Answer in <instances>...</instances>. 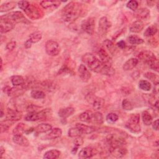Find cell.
I'll return each instance as SVG.
<instances>
[{
  "mask_svg": "<svg viewBox=\"0 0 159 159\" xmlns=\"http://www.w3.org/2000/svg\"><path fill=\"white\" fill-rule=\"evenodd\" d=\"M82 12L80 4L76 2H70L62 9L61 17L65 22H72L77 19Z\"/></svg>",
  "mask_w": 159,
  "mask_h": 159,
  "instance_id": "cell-1",
  "label": "cell"
},
{
  "mask_svg": "<svg viewBox=\"0 0 159 159\" xmlns=\"http://www.w3.org/2000/svg\"><path fill=\"white\" fill-rule=\"evenodd\" d=\"M81 60L89 70L96 73H101L104 65L93 53H86L84 54L81 57Z\"/></svg>",
  "mask_w": 159,
  "mask_h": 159,
  "instance_id": "cell-2",
  "label": "cell"
},
{
  "mask_svg": "<svg viewBox=\"0 0 159 159\" xmlns=\"http://www.w3.org/2000/svg\"><path fill=\"white\" fill-rule=\"evenodd\" d=\"M138 57L141 61L148 65L152 69L158 71V61L153 52L148 50L142 51L139 53Z\"/></svg>",
  "mask_w": 159,
  "mask_h": 159,
  "instance_id": "cell-3",
  "label": "cell"
},
{
  "mask_svg": "<svg viewBox=\"0 0 159 159\" xmlns=\"http://www.w3.org/2000/svg\"><path fill=\"white\" fill-rule=\"evenodd\" d=\"M125 127L133 133H139L140 132L141 127L140 125V115L139 114H132L126 122Z\"/></svg>",
  "mask_w": 159,
  "mask_h": 159,
  "instance_id": "cell-4",
  "label": "cell"
},
{
  "mask_svg": "<svg viewBox=\"0 0 159 159\" xmlns=\"http://www.w3.org/2000/svg\"><path fill=\"white\" fill-rule=\"evenodd\" d=\"M1 17L4 18L7 20H9L14 22V24L20 23V22L25 23V24L29 23V21L25 18L24 15L20 11L11 12L9 14H7L1 16Z\"/></svg>",
  "mask_w": 159,
  "mask_h": 159,
  "instance_id": "cell-5",
  "label": "cell"
},
{
  "mask_svg": "<svg viewBox=\"0 0 159 159\" xmlns=\"http://www.w3.org/2000/svg\"><path fill=\"white\" fill-rule=\"evenodd\" d=\"M106 142L109 145V148L125 146L126 145L125 140L124 138L117 136L113 134H109L106 137Z\"/></svg>",
  "mask_w": 159,
  "mask_h": 159,
  "instance_id": "cell-6",
  "label": "cell"
},
{
  "mask_svg": "<svg viewBox=\"0 0 159 159\" xmlns=\"http://www.w3.org/2000/svg\"><path fill=\"white\" fill-rule=\"evenodd\" d=\"M45 51L48 55L55 57L60 52V47L56 41L49 40L45 43Z\"/></svg>",
  "mask_w": 159,
  "mask_h": 159,
  "instance_id": "cell-7",
  "label": "cell"
},
{
  "mask_svg": "<svg viewBox=\"0 0 159 159\" xmlns=\"http://www.w3.org/2000/svg\"><path fill=\"white\" fill-rule=\"evenodd\" d=\"M82 30L88 35H93L95 28V20L93 17H89L83 20L81 25Z\"/></svg>",
  "mask_w": 159,
  "mask_h": 159,
  "instance_id": "cell-8",
  "label": "cell"
},
{
  "mask_svg": "<svg viewBox=\"0 0 159 159\" xmlns=\"http://www.w3.org/2000/svg\"><path fill=\"white\" fill-rule=\"evenodd\" d=\"M111 26V24L108 20L107 18L106 17H102L99 21V25H98L99 32L101 35H105L108 32Z\"/></svg>",
  "mask_w": 159,
  "mask_h": 159,
  "instance_id": "cell-9",
  "label": "cell"
},
{
  "mask_svg": "<svg viewBox=\"0 0 159 159\" xmlns=\"http://www.w3.org/2000/svg\"><path fill=\"white\" fill-rule=\"evenodd\" d=\"M22 117V113L17 110L13 109L11 108H8L7 109V112L6 115V120H9L11 121H17L19 120Z\"/></svg>",
  "mask_w": 159,
  "mask_h": 159,
  "instance_id": "cell-10",
  "label": "cell"
},
{
  "mask_svg": "<svg viewBox=\"0 0 159 159\" xmlns=\"http://www.w3.org/2000/svg\"><path fill=\"white\" fill-rule=\"evenodd\" d=\"M109 151L111 155L116 158L124 157L127 153V150L125 146L109 147Z\"/></svg>",
  "mask_w": 159,
  "mask_h": 159,
  "instance_id": "cell-11",
  "label": "cell"
},
{
  "mask_svg": "<svg viewBox=\"0 0 159 159\" xmlns=\"http://www.w3.org/2000/svg\"><path fill=\"white\" fill-rule=\"evenodd\" d=\"M15 24L14 22L1 17L0 19V30L1 33H7L12 30Z\"/></svg>",
  "mask_w": 159,
  "mask_h": 159,
  "instance_id": "cell-12",
  "label": "cell"
},
{
  "mask_svg": "<svg viewBox=\"0 0 159 159\" xmlns=\"http://www.w3.org/2000/svg\"><path fill=\"white\" fill-rule=\"evenodd\" d=\"M98 55L101 61L106 66H112V60L109 55L104 48H100L98 51Z\"/></svg>",
  "mask_w": 159,
  "mask_h": 159,
  "instance_id": "cell-13",
  "label": "cell"
},
{
  "mask_svg": "<svg viewBox=\"0 0 159 159\" xmlns=\"http://www.w3.org/2000/svg\"><path fill=\"white\" fill-rule=\"evenodd\" d=\"M78 75L81 80L84 82L88 81L91 76V73L83 64L80 65L78 68Z\"/></svg>",
  "mask_w": 159,
  "mask_h": 159,
  "instance_id": "cell-14",
  "label": "cell"
},
{
  "mask_svg": "<svg viewBox=\"0 0 159 159\" xmlns=\"http://www.w3.org/2000/svg\"><path fill=\"white\" fill-rule=\"evenodd\" d=\"M94 155V149L91 147H86L83 148L78 153V157L81 159L89 158Z\"/></svg>",
  "mask_w": 159,
  "mask_h": 159,
  "instance_id": "cell-15",
  "label": "cell"
},
{
  "mask_svg": "<svg viewBox=\"0 0 159 159\" xmlns=\"http://www.w3.org/2000/svg\"><path fill=\"white\" fill-rule=\"evenodd\" d=\"M12 141L16 144L22 147H27L29 145V141L22 135H14Z\"/></svg>",
  "mask_w": 159,
  "mask_h": 159,
  "instance_id": "cell-16",
  "label": "cell"
},
{
  "mask_svg": "<svg viewBox=\"0 0 159 159\" xmlns=\"http://www.w3.org/2000/svg\"><path fill=\"white\" fill-rule=\"evenodd\" d=\"M135 16L139 20H145L150 16V11L147 8H140L135 11Z\"/></svg>",
  "mask_w": 159,
  "mask_h": 159,
  "instance_id": "cell-17",
  "label": "cell"
},
{
  "mask_svg": "<svg viewBox=\"0 0 159 159\" xmlns=\"http://www.w3.org/2000/svg\"><path fill=\"white\" fill-rule=\"evenodd\" d=\"M139 60L135 58H131L126 61L123 65V69L125 71H129L134 69L137 65Z\"/></svg>",
  "mask_w": 159,
  "mask_h": 159,
  "instance_id": "cell-18",
  "label": "cell"
},
{
  "mask_svg": "<svg viewBox=\"0 0 159 159\" xmlns=\"http://www.w3.org/2000/svg\"><path fill=\"white\" fill-rule=\"evenodd\" d=\"M75 112V109L72 107L61 108L58 111V116L62 118H66L71 116Z\"/></svg>",
  "mask_w": 159,
  "mask_h": 159,
  "instance_id": "cell-19",
  "label": "cell"
},
{
  "mask_svg": "<svg viewBox=\"0 0 159 159\" xmlns=\"http://www.w3.org/2000/svg\"><path fill=\"white\" fill-rule=\"evenodd\" d=\"M91 99L93 107L95 110L101 109L104 104V100L101 98L93 97V98H91Z\"/></svg>",
  "mask_w": 159,
  "mask_h": 159,
  "instance_id": "cell-20",
  "label": "cell"
},
{
  "mask_svg": "<svg viewBox=\"0 0 159 159\" xmlns=\"http://www.w3.org/2000/svg\"><path fill=\"white\" fill-rule=\"evenodd\" d=\"M143 29V23L142 20H137L134 22L130 27V31L133 33H139L141 32Z\"/></svg>",
  "mask_w": 159,
  "mask_h": 159,
  "instance_id": "cell-21",
  "label": "cell"
},
{
  "mask_svg": "<svg viewBox=\"0 0 159 159\" xmlns=\"http://www.w3.org/2000/svg\"><path fill=\"white\" fill-rule=\"evenodd\" d=\"M104 122V117L101 112H93L91 119L90 123L100 125L102 124Z\"/></svg>",
  "mask_w": 159,
  "mask_h": 159,
  "instance_id": "cell-22",
  "label": "cell"
},
{
  "mask_svg": "<svg viewBox=\"0 0 159 159\" xmlns=\"http://www.w3.org/2000/svg\"><path fill=\"white\" fill-rule=\"evenodd\" d=\"M76 126L78 127L80 129L83 134H89L96 130V128L95 127L83 124H76Z\"/></svg>",
  "mask_w": 159,
  "mask_h": 159,
  "instance_id": "cell-23",
  "label": "cell"
},
{
  "mask_svg": "<svg viewBox=\"0 0 159 159\" xmlns=\"http://www.w3.org/2000/svg\"><path fill=\"white\" fill-rule=\"evenodd\" d=\"M24 12L29 17L32 19H38L40 17L38 10L32 5H30L29 7Z\"/></svg>",
  "mask_w": 159,
  "mask_h": 159,
  "instance_id": "cell-24",
  "label": "cell"
},
{
  "mask_svg": "<svg viewBox=\"0 0 159 159\" xmlns=\"http://www.w3.org/2000/svg\"><path fill=\"white\" fill-rule=\"evenodd\" d=\"M62 134V130L60 128H54L52 129V130L50 131V132L46 135V138L47 139H56L57 138H59Z\"/></svg>",
  "mask_w": 159,
  "mask_h": 159,
  "instance_id": "cell-25",
  "label": "cell"
},
{
  "mask_svg": "<svg viewBox=\"0 0 159 159\" xmlns=\"http://www.w3.org/2000/svg\"><path fill=\"white\" fill-rule=\"evenodd\" d=\"M61 152L56 149H53L46 152L43 155V158L45 159H57L60 156Z\"/></svg>",
  "mask_w": 159,
  "mask_h": 159,
  "instance_id": "cell-26",
  "label": "cell"
},
{
  "mask_svg": "<svg viewBox=\"0 0 159 159\" xmlns=\"http://www.w3.org/2000/svg\"><path fill=\"white\" fill-rule=\"evenodd\" d=\"M60 4V2L58 1H42L40 2V6L44 9H49L52 7H57Z\"/></svg>",
  "mask_w": 159,
  "mask_h": 159,
  "instance_id": "cell-27",
  "label": "cell"
},
{
  "mask_svg": "<svg viewBox=\"0 0 159 159\" xmlns=\"http://www.w3.org/2000/svg\"><path fill=\"white\" fill-rule=\"evenodd\" d=\"M52 129V127L50 124L47 123H42L38 125L35 129V131L37 133H45L48 131H50Z\"/></svg>",
  "mask_w": 159,
  "mask_h": 159,
  "instance_id": "cell-28",
  "label": "cell"
},
{
  "mask_svg": "<svg viewBox=\"0 0 159 159\" xmlns=\"http://www.w3.org/2000/svg\"><path fill=\"white\" fill-rule=\"evenodd\" d=\"M103 43L106 47V48L109 51V52L112 55H115L117 52V47L114 44V43L111 40L109 39H106L104 41Z\"/></svg>",
  "mask_w": 159,
  "mask_h": 159,
  "instance_id": "cell-29",
  "label": "cell"
},
{
  "mask_svg": "<svg viewBox=\"0 0 159 159\" xmlns=\"http://www.w3.org/2000/svg\"><path fill=\"white\" fill-rule=\"evenodd\" d=\"M11 81L14 86H22L24 83L25 79L22 76L14 75L11 77Z\"/></svg>",
  "mask_w": 159,
  "mask_h": 159,
  "instance_id": "cell-30",
  "label": "cell"
},
{
  "mask_svg": "<svg viewBox=\"0 0 159 159\" xmlns=\"http://www.w3.org/2000/svg\"><path fill=\"white\" fill-rule=\"evenodd\" d=\"M40 115L39 112H29L25 116V120L26 121H36L40 120Z\"/></svg>",
  "mask_w": 159,
  "mask_h": 159,
  "instance_id": "cell-31",
  "label": "cell"
},
{
  "mask_svg": "<svg viewBox=\"0 0 159 159\" xmlns=\"http://www.w3.org/2000/svg\"><path fill=\"white\" fill-rule=\"evenodd\" d=\"M92 114H93V112L91 111H87L83 112H82L81 114H80L79 119L82 122L90 123L91 117H92Z\"/></svg>",
  "mask_w": 159,
  "mask_h": 159,
  "instance_id": "cell-32",
  "label": "cell"
},
{
  "mask_svg": "<svg viewBox=\"0 0 159 159\" xmlns=\"http://www.w3.org/2000/svg\"><path fill=\"white\" fill-rule=\"evenodd\" d=\"M16 6V2L14 1L11 2H7L6 3H4L1 5L0 6V12H6L9 10L13 9Z\"/></svg>",
  "mask_w": 159,
  "mask_h": 159,
  "instance_id": "cell-33",
  "label": "cell"
},
{
  "mask_svg": "<svg viewBox=\"0 0 159 159\" xmlns=\"http://www.w3.org/2000/svg\"><path fill=\"white\" fill-rule=\"evenodd\" d=\"M42 37V34L40 31H35L29 35V40L33 43L39 42Z\"/></svg>",
  "mask_w": 159,
  "mask_h": 159,
  "instance_id": "cell-34",
  "label": "cell"
},
{
  "mask_svg": "<svg viewBox=\"0 0 159 159\" xmlns=\"http://www.w3.org/2000/svg\"><path fill=\"white\" fill-rule=\"evenodd\" d=\"M143 122L146 125H150L152 123V117L151 114L147 111H144L142 113Z\"/></svg>",
  "mask_w": 159,
  "mask_h": 159,
  "instance_id": "cell-35",
  "label": "cell"
},
{
  "mask_svg": "<svg viewBox=\"0 0 159 159\" xmlns=\"http://www.w3.org/2000/svg\"><path fill=\"white\" fill-rule=\"evenodd\" d=\"M26 130V125L23 123H19L13 129L12 132L14 135H22L23 133L25 132Z\"/></svg>",
  "mask_w": 159,
  "mask_h": 159,
  "instance_id": "cell-36",
  "label": "cell"
},
{
  "mask_svg": "<svg viewBox=\"0 0 159 159\" xmlns=\"http://www.w3.org/2000/svg\"><path fill=\"white\" fill-rule=\"evenodd\" d=\"M68 134L70 137L76 138V137H80L81 135L83 134V133L80 130V129L78 127L76 126L75 127H72L70 129L68 132Z\"/></svg>",
  "mask_w": 159,
  "mask_h": 159,
  "instance_id": "cell-37",
  "label": "cell"
},
{
  "mask_svg": "<svg viewBox=\"0 0 159 159\" xmlns=\"http://www.w3.org/2000/svg\"><path fill=\"white\" fill-rule=\"evenodd\" d=\"M127 40L130 43L133 45H140L144 42V40L142 39L135 35H132L129 36L127 37Z\"/></svg>",
  "mask_w": 159,
  "mask_h": 159,
  "instance_id": "cell-38",
  "label": "cell"
},
{
  "mask_svg": "<svg viewBox=\"0 0 159 159\" xmlns=\"http://www.w3.org/2000/svg\"><path fill=\"white\" fill-rule=\"evenodd\" d=\"M144 76L148 79L150 81H151L153 83H154L155 85H158V80H159V78L158 75L155 74L153 73L152 72H147L144 74Z\"/></svg>",
  "mask_w": 159,
  "mask_h": 159,
  "instance_id": "cell-39",
  "label": "cell"
},
{
  "mask_svg": "<svg viewBox=\"0 0 159 159\" xmlns=\"http://www.w3.org/2000/svg\"><path fill=\"white\" fill-rule=\"evenodd\" d=\"M139 87L142 90L149 91L152 88V84L147 80H140L139 83Z\"/></svg>",
  "mask_w": 159,
  "mask_h": 159,
  "instance_id": "cell-40",
  "label": "cell"
},
{
  "mask_svg": "<svg viewBox=\"0 0 159 159\" xmlns=\"http://www.w3.org/2000/svg\"><path fill=\"white\" fill-rule=\"evenodd\" d=\"M157 27L155 25H151L146 29L144 32V35L145 37H151L154 35L157 32Z\"/></svg>",
  "mask_w": 159,
  "mask_h": 159,
  "instance_id": "cell-41",
  "label": "cell"
},
{
  "mask_svg": "<svg viewBox=\"0 0 159 159\" xmlns=\"http://www.w3.org/2000/svg\"><path fill=\"white\" fill-rule=\"evenodd\" d=\"M30 95L32 98L35 99H43L45 97V94L43 91L40 90H32L30 93Z\"/></svg>",
  "mask_w": 159,
  "mask_h": 159,
  "instance_id": "cell-42",
  "label": "cell"
},
{
  "mask_svg": "<svg viewBox=\"0 0 159 159\" xmlns=\"http://www.w3.org/2000/svg\"><path fill=\"white\" fill-rule=\"evenodd\" d=\"M122 107L125 111H131L133 109L132 103L127 99H124L122 101Z\"/></svg>",
  "mask_w": 159,
  "mask_h": 159,
  "instance_id": "cell-43",
  "label": "cell"
},
{
  "mask_svg": "<svg viewBox=\"0 0 159 159\" xmlns=\"http://www.w3.org/2000/svg\"><path fill=\"white\" fill-rule=\"evenodd\" d=\"M119 119V116L117 114L114 112L109 113L106 116V120L108 123H114L116 122Z\"/></svg>",
  "mask_w": 159,
  "mask_h": 159,
  "instance_id": "cell-44",
  "label": "cell"
},
{
  "mask_svg": "<svg viewBox=\"0 0 159 159\" xmlns=\"http://www.w3.org/2000/svg\"><path fill=\"white\" fill-rule=\"evenodd\" d=\"M127 7L130 9V10L132 11H135L137 9V7L139 6V3L137 1H134V0H132V1H129L127 4H126Z\"/></svg>",
  "mask_w": 159,
  "mask_h": 159,
  "instance_id": "cell-45",
  "label": "cell"
},
{
  "mask_svg": "<svg viewBox=\"0 0 159 159\" xmlns=\"http://www.w3.org/2000/svg\"><path fill=\"white\" fill-rule=\"evenodd\" d=\"M17 4H18L19 7L20 9L23 10L24 11H25L29 7V6L30 5L29 4V2L28 1H19L17 2Z\"/></svg>",
  "mask_w": 159,
  "mask_h": 159,
  "instance_id": "cell-46",
  "label": "cell"
},
{
  "mask_svg": "<svg viewBox=\"0 0 159 159\" xmlns=\"http://www.w3.org/2000/svg\"><path fill=\"white\" fill-rule=\"evenodd\" d=\"M11 122H12V121H11V120H7L6 122H4V123L3 122H1V132H6L8 130V129L9 128V127H11V125L12 124H10L9 125V123Z\"/></svg>",
  "mask_w": 159,
  "mask_h": 159,
  "instance_id": "cell-47",
  "label": "cell"
},
{
  "mask_svg": "<svg viewBox=\"0 0 159 159\" xmlns=\"http://www.w3.org/2000/svg\"><path fill=\"white\" fill-rule=\"evenodd\" d=\"M42 107H39V106H37L36 105H30L27 107V111L29 112H39L41 110L40 109H41Z\"/></svg>",
  "mask_w": 159,
  "mask_h": 159,
  "instance_id": "cell-48",
  "label": "cell"
},
{
  "mask_svg": "<svg viewBox=\"0 0 159 159\" xmlns=\"http://www.w3.org/2000/svg\"><path fill=\"white\" fill-rule=\"evenodd\" d=\"M16 41L12 40V41L8 42L6 44V48L7 50H14L16 48Z\"/></svg>",
  "mask_w": 159,
  "mask_h": 159,
  "instance_id": "cell-49",
  "label": "cell"
},
{
  "mask_svg": "<svg viewBox=\"0 0 159 159\" xmlns=\"http://www.w3.org/2000/svg\"><path fill=\"white\" fill-rule=\"evenodd\" d=\"M83 143V140L81 137H80V136L76 137V139L74 140V145L76 147V148H78L79 147L82 145Z\"/></svg>",
  "mask_w": 159,
  "mask_h": 159,
  "instance_id": "cell-50",
  "label": "cell"
},
{
  "mask_svg": "<svg viewBox=\"0 0 159 159\" xmlns=\"http://www.w3.org/2000/svg\"><path fill=\"white\" fill-rule=\"evenodd\" d=\"M117 46L118 47H119L120 48L124 49V48H125L126 44H125V42L124 40H120V41H119V42H117Z\"/></svg>",
  "mask_w": 159,
  "mask_h": 159,
  "instance_id": "cell-51",
  "label": "cell"
},
{
  "mask_svg": "<svg viewBox=\"0 0 159 159\" xmlns=\"http://www.w3.org/2000/svg\"><path fill=\"white\" fill-rule=\"evenodd\" d=\"M152 124V127L154 130H158V124H159V122H158V119H156Z\"/></svg>",
  "mask_w": 159,
  "mask_h": 159,
  "instance_id": "cell-52",
  "label": "cell"
},
{
  "mask_svg": "<svg viewBox=\"0 0 159 159\" xmlns=\"http://www.w3.org/2000/svg\"><path fill=\"white\" fill-rule=\"evenodd\" d=\"M32 43L28 39V40L25 42L24 46H25V47L26 48H29L31 47Z\"/></svg>",
  "mask_w": 159,
  "mask_h": 159,
  "instance_id": "cell-53",
  "label": "cell"
},
{
  "mask_svg": "<svg viewBox=\"0 0 159 159\" xmlns=\"http://www.w3.org/2000/svg\"><path fill=\"white\" fill-rule=\"evenodd\" d=\"M0 153H1V158H2V155L5 153V148L2 146H1L0 147Z\"/></svg>",
  "mask_w": 159,
  "mask_h": 159,
  "instance_id": "cell-54",
  "label": "cell"
}]
</instances>
